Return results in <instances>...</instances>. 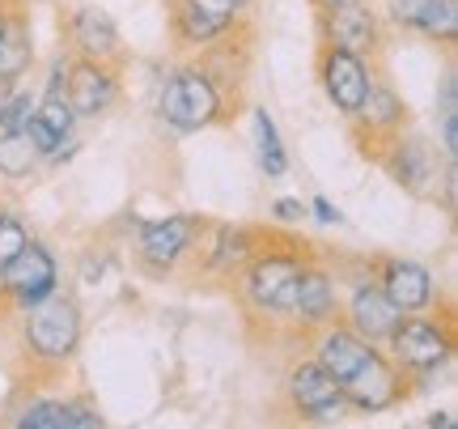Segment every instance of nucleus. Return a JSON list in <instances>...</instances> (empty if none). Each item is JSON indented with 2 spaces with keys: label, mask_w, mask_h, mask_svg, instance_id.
<instances>
[{
  "label": "nucleus",
  "mask_w": 458,
  "mask_h": 429,
  "mask_svg": "<svg viewBox=\"0 0 458 429\" xmlns=\"http://www.w3.org/2000/svg\"><path fill=\"white\" fill-rule=\"evenodd\" d=\"M306 260H310V251L301 243L284 238V234H259L255 251L233 272V294L242 302V311L267 319V323H284Z\"/></svg>",
  "instance_id": "nucleus-1"
},
{
  "label": "nucleus",
  "mask_w": 458,
  "mask_h": 429,
  "mask_svg": "<svg viewBox=\"0 0 458 429\" xmlns=\"http://www.w3.org/2000/svg\"><path fill=\"white\" fill-rule=\"evenodd\" d=\"M238 107H233V94L216 82L208 68L199 64L196 56L174 64L157 85V119H162L170 133H208L216 124H225Z\"/></svg>",
  "instance_id": "nucleus-2"
},
{
  "label": "nucleus",
  "mask_w": 458,
  "mask_h": 429,
  "mask_svg": "<svg viewBox=\"0 0 458 429\" xmlns=\"http://www.w3.org/2000/svg\"><path fill=\"white\" fill-rule=\"evenodd\" d=\"M17 314H21L17 340H21V353H26V362L34 370H64L81 353L85 311L68 289H55V294L38 297L34 306H26V311H17Z\"/></svg>",
  "instance_id": "nucleus-3"
},
{
  "label": "nucleus",
  "mask_w": 458,
  "mask_h": 429,
  "mask_svg": "<svg viewBox=\"0 0 458 429\" xmlns=\"http://www.w3.org/2000/svg\"><path fill=\"white\" fill-rule=\"evenodd\" d=\"M454 345H458V331H454L450 306H442V311L433 306V311L403 314L382 348L391 353V362L411 379V391H420V387H428L442 370H450Z\"/></svg>",
  "instance_id": "nucleus-4"
},
{
  "label": "nucleus",
  "mask_w": 458,
  "mask_h": 429,
  "mask_svg": "<svg viewBox=\"0 0 458 429\" xmlns=\"http://www.w3.org/2000/svg\"><path fill=\"white\" fill-rule=\"evenodd\" d=\"M204 221L208 217H199V213H165L157 221H140L136 238H131L136 268L145 272L148 281H165V277L182 272V268L191 264V255H196Z\"/></svg>",
  "instance_id": "nucleus-5"
},
{
  "label": "nucleus",
  "mask_w": 458,
  "mask_h": 429,
  "mask_svg": "<svg viewBox=\"0 0 458 429\" xmlns=\"http://www.w3.org/2000/svg\"><path fill=\"white\" fill-rule=\"evenodd\" d=\"M374 158L382 162V170L391 175L394 187H403L408 196H437V183H442V149L437 141H428L425 133H411V128H399L394 136H386L382 145L374 149Z\"/></svg>",
  "instance_id": "nucleus-6"
},
{
  "label": "nucleus",
  "mask_w": 458,
  "mask_h": 429,
  "mask_svg": "<svg viewBox=\"0 0 458 429\" xmlns=\"http://www.w3.org/2000/svg\"><path fill=\"white\" fill-rule=\"evenodd\" d=\"M335 319L348 323L360 340L386 345V336H391L394 323L403 319V311H399L391 297H386V289L377 285L374 268L360 264L352 277H340V314H335Z\"/></svg>",
  "instance_id": "nucleus-7"
},
{
  "label": "nucleus",
  "mask_w": 458,
  "mask_h": 429,
  "mask_svg": "<svg viewBox=\"0 0 458 429\" xmlns=\"http://www.w3.org/2000/svg\"><path fill=\"white\" fill-rule=\"evenodd\" d=\"M284 404L297 421H310V425H331L348 413L340 379L314 357H297L284 370Z\"/></svg>",
  "instance_id": "nucleus-8"
},
{
  "label": "nucleus",
  "mask_w": 458,
  "mask_h": 429,
  "mask_svg": "<svg viewBox=\"0 0 458 429\" xmlns=\"http://www.w3.org/2000/svg\"><path fill=\"white\" fill-rule=\"evenodd\" d=\"M340 387H344L348 413H365V416L391 413V408H399V404L411 396V379L391 362V353L382 345H377Z\"/></svg>",
  "instance_id": "nucleus-9"
},
{
  "label": "nucleus",
  "mask_w": 458,
  "mask_h": 429,
  "mask_svg": "<svg viewBox=\"0 0 458 429\" xmlns=\"http://www.w3.org/2000/svg\"><path fill=\"white\" fill-rule=\"evenodd\" d=\"M55 289H60V260L38 238H30L9 264L0 268V306H9V311H26V306H34L38 297L55 294Z\"/></svg>",
  "instance_id": "nucleus-10"
},
{
  "label": "nucleus",
  "mask_w": 458,
  "mask_h": 429,
  "mask_svg": "<svg viewBox=\"0 0 458 429\" xmlns=\"http://www.w3.org/2000/svg\"><path fill=\"white\" fill-rule=\"evenodd\" d=\"M314 17H318V43L323 47L352 51L365 60H377L386 47V21L369 0H352V4H340V9H327V13Z\"/></svg>",
  "instance_id": "nucleus-11"
},
{
  "label": "nucleus",
  "mask_w": 458,
  "mask_h": 429,
  "mask_svg": "<svg viewBox=\"0 0 458 429\" xmlns=\"http://www.w3.org/2000/svg\"><path fill=\"white\" fill-rule=\"evenodd\" d=\"M314 73H318V85L327 102L335 107V116L352 119L360 111V102L369 94L374 77L382 73L377 60H365V56H352V51H340V47H323L318 43V60H314Z\"/></svg>",
  "instance_id": "nucleus-12"
},
{
  "label": "nucleus",
  "mask_w": 458,
  "mask_h": 429,
  "mask_svg": "<svg viewBox=\"0 0 458 429\" xmlns=\"http://www.w3.org/2000/svg\"><path fill=\"white\" fill-rule=\"evenodd\" d=\"M259 234L263 230L242 226V221H204V234H199L191 264H196V272L204 281H229L242 268L246 255L255 251Z\"/></svg>",
  "instance_id": "nucleus-13"
},
{
  "label": "nucleus",
  "mask_w": 458,
  "mask_h": 429,
  "mask_svg": "<svg viewBox=\"0 0 458 429\" xmlns=\"http://www.w3.org/2000/svg\"><path fill=\"white\" fill-rule=\"evenodd\" d=\"M335 314H340V277H335V268H327L323 260L310 255L306 268H301V277H297L293 306H289L284 328L310 336V331H318L323 323H331Z\"/></svg>",
  "instance_id": "nucleus-14"
},
{
  "label": "nucleus",
  "mask_w": 458,
  "mask_h": 429,
  "mask_svg": "<svg viewBox=\"0 0 458 429\" xmlns=\"http://www.w3.org/2000/svg\"><path fill=\"white\" fill-rule=\"evenodd\" d=\"M377 13L391 30L420 34L433 47L454 51L458 43V0H382Z\"/></svg>",
  "instance_id": "nucleus-15"
},
{
  "label": "nucleus",
  "mask_w": 458,
  "mask_h": 429,
  "mask_svg": "<svg viewBox=\"0 0 458 429\" xmlns=\"http://www.w3.org/2000/svg\"><path fill=\"white\" fill-rule=\"evenodd\" d=\"M64 51L81 56V60H102V64H119L123 60V34L114 26V17L102 4H72L64 13Z\"/></svg>",
  "instance_id": "nucleus-16"
},
{
  "label": "nucleus",
  "mask_w": 458,
  "mask_h": 429,
  "mask_svg": "<svg viewBox=\"0 0 458 429\" xmlns=\"http://www.w3.org/2000/svg\"><path fill=\"white\" fill-rule=\"evenodd\" d=\"M165 21H170V34L187 56H199L213 43H221L225 34H233L242 26V17L225 13L213 0H165Z\"/></svg>",
  "instance_id": "nucleus-17"
},
{
  "label": "nucleus",
  "mask_w": 458,
  "mask_h": 429,
  "mask_svg": "<svg viewBox=\"0 0 458 429\" xmlns=\"http://www.w3.org/2000/svg\"><path fill=\"white\" fill-rule=\"evenodd\" d=\"M68 107L77 124H89V119H102L111 111L119 94H123V82H119V64H102V60H81L72 56L68 60Z\"/></svg>",
  "instance_id": "nucleus-18"
},
{
  "label": "nucleus",
  "mask_w": 458,
  "mask_h": 429,
  "mask_svg": "<svg viewBox=\"0 0 458 429\" xmlns=\"http://www.w3.org/2000/svg\"><path fill=\"white\" fill-rule=\"evenodd\" d=\"M369 268H374L377 285L386 289V297H391L403 314L433 311V306H437V277H433L428 264L408 260V255H374Z\"/></svg>",
  "instance_id": "nucleus-19"
},
{
  "label": "nucleus",
  "mask_w": 458,
  "mask_h": 429,
  "mask_svg": "<svg viewBox=\"0 0 458 429\" xmlns=\"http://www.w3.org/2000/svg\"><path fill=\"white\" fill-rule=\"evenodd\" d=\"M13 429H102L106 416L89 396H30L9 413Z\"/></svg>",
  "instance_id": "nucleus-20"
},
{
  "label": "nucleus",
  "mask_w": 458,
  "mask_h": 429,
  "mask_svg": "<svg viewBox=\"0 0 458 429\" xmlns=\"http://www.w3.org/2000/svg\"><path fill=\"white\" fill-rule=\"evenodd\" d=\"M348 124H352L365 141H374V149H377L386 136H394L399 128H408V102L377 73L374 85H369V94H365V102H360V111L348 119Z\"/></svg>",
  "instance_id": "nucleus-21"
},
{
  "label": "nucleus",
  "mask_w": 458,
  "mask_h": 429,
  "mask_svg": "<svg viewBox=\"0 0 458 429\" xmlns=\"http://www.w3.org/2000/svg\"><path fill=\"white\" fill-rule=\"evenodd\" d=\"M34 73V30H30V13L26 4L13 0L9 17H4V30H0V77L9 82H26Z\"/></svg>",
  "instance_id": "nucleus-22"
},
{
  "label": "nucleus",
  "mask_w": 458,
  "mask_h": 429,
  "mask_svg": "<svg viewBox=\"0 0 458 429\" xmlns=\"http://www.w3.org/2000/svg\"><path fill=\"white\" fill-rule=\"evenodd\" d=\"M246 119H250V149H255L259 170L267 179H284L289 175V149H284V136H280L272 111L267 107H250Z\"/></svg>",
  "instance_id": "nucleus-23"
},
{
  "label": "nucleus",
  "mask_w": 458,
  "mask_h": 429,
  "mask_svg": "<svg viewBox=\"0 0 458 429\" xmlns=\"http://www.w3.org/2000/svg\"><path fill=\"white\" fill-rule=\"evenodd\" d=\"M38 170H43V153L30 145V136L0 128V183H26Z\"/></svg>",
  "instance_id": "nucleus-24"
},
{
  "label": "nucleus",
  "mask_w": 458,
  "mask_h": 429,
  "mask_svg": "<svg viewBox=\"0 0 458 429\" xmlns=\"http://www.w3.org/2000/svg\"><path fill=\"white\" fill-rule=\"evenodd\" d=\"M34 111H38V90L26 82H17L13 90H9L4 107H0V128H4V133H26V124L34 119Z\"/></svg>",
  "instance_id": "nucleus-25"
},
{
  "label": "nucleus",
  "mask_w": 458,
  "mask_h": 429,
  "mask_svg": "<svg viewBox=\"0 0 458 429\" xmlns=\"http://www.w3.org/2000/svg\"><path fill=\"white\" fill-rule=\"evenodd\" d=\"M34 234H30V226L21 221V213L17 209H9V204H0V268L13 260L17 251L30 243Z\"/></svg>",
  "instance_id": "nucleus-26"
},
{
  "label": "nucleus",
  "mask_w": 458,
  "mask_h": 429,
  "mask_svg": "<svg viewBox=\"0 0 458 429\" xmlns=\"http://www.w3.org/2000/svg\"><path fill=\"white\" fill-rule=\"evenodd\" d=\"M267 217H272L276 226H301V221H310V209H306L301 196H276L267 204Z\"/></svg>",
  "instance_id": "nucleus-27"
},
{
  "label": "nucleus",
  "mask_w": 458,
  "mask_h": 429,
  "mask_svg": "<svg viewBox=\"0 0 458 429\" xmlns=\"http://www.w3.org/2000/svg\"><path fill=\"white\" fill-rule=\"evenodd\" d=\"M454 111H458V73H454V64H445L442 85H437V107H433V116H454Z\"/></svg>",
  "instance_id": "nucleus-28"
},
{
  "label": "nucleus",
  "mask_w": 458,
  "mask_h": 429,
  "mask_svg": "<svg viewBox=\"0 0 458 429\" xmlns=\"http://www.w3.org/2000/svg\"><path fill=\"white\" fill-rule=\"evenodd\" d=\"M306 209H310V217L318 221V226H327V230H335V226H344V213H340V204L331 196H310L306 200Z\"/></svg>",
  "instance_id": "nucleus-29"
},
{
  "label": "nucleus",
  "mask_w": 458,
  "mask_h": 429,
  "mask_svg": "<svg viewBox=\"0 0 458 429\" xmlns=\"http://www.w3.org/2000/svg\"><path fill=\"white\" fill-rule=\"evenodd\" d=\"M77 153H81V136H77V133H68L64 141H60V145H55V149L47 153V158H43V166H51V170H60V166H68L72 158H77Z\"/></svg>",
  "instance_id": "nucleus-30"
},
{
  "label": "nucleus",
  "mask_w": 458,
  "mask_h": 429,
  "mask_svg": "<svg viewBox=\"0 0 458 429\" xmlns=\"http://www.w3.org/2000/svg\"><path fill=\"white\" fill-rule=\"evenodd\" d=\"M425 429H454V413L450 408H437V413L425 416Z\"/></svg>",
  "instance_id": "nucleus-31"
},
{
  "label": "nucleus",
  "mask_w": 458,
  "mask_h": 429,
  "mask_svg": "<svg viewBox=\"0 0 458 429\" xmlns=\"http://www.w3.org/2000/svg\"><path fill=\"white\" fill-rule=\"evenodd\" d=\"M213 4H221V9H225V13H233V17H246L255 0H213Z\"/></svg>",
  "instance_id": "nucleus-32"
},
{
  "label": "nucleus",
  "mask_w": 458,
  "mask_h": 429,
  "mask_svg": "<svg viewBox=\"0 0 458 429\" xmlns=\"http://www.w3.org/2000/svg\"><path fill=\"white\" fill-rule=\"evenodd\" d=\"M314 13H327V9H340V4H352V0H310Z\"/></svg>",
  "instance_id": "nucleus-33"
},
{
  "label": "nucleus",
  "mask_w": 458,
  "mask_h": 429,
  "mask_svg": "<svg viewBox=\"0 0 458 429\" xmlns=\"http://www.w3.org/2000/svg\"><path fill=\"white\" fill-rule=\"evenodd\" d=\"M17 82H9V77H0V107H4V99H9V90H13Z\"/></svg>",
  "instance_id": "nucleus-34"
},
{
  "label": "nucleus",
  "mask_w": 458,
  "mask_h": 429,
  "mask_svg": "<svg viewBox=\"0 0 458 429\" xmlns=\"http://www.w3.org/2000/svg\"><path fill=\"white\" fill-rule=\"evenodd\" d=\"M9 4H13V0H0V30H4V17H9Z\"/></svg>",
  "instance_id": "nucleus-35"
}]
</instances>
